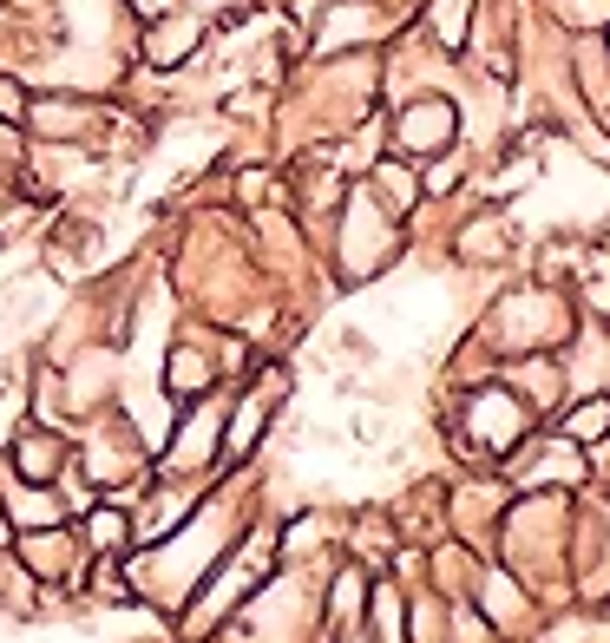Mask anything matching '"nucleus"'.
<instances>
[{
    "label": "nucleus",
    "mask_w": 610,
    "mask_h": 643,
    "mask_svg": "<svg viewBox=\"0 0 610 643\" xmlns=\"http://www.w3.org/2000/svg\"><path fill=\"white\" fill-rule=\"evenodd\" d=\"M473 427H480L486 447H513V440H519V407L499 401V394H486V401L473 407Z\"/></svg>",
    "instance_id": "obj_1"
},
{
    "label": "nucleus",
    "mask_w": 610,
    "mask_h": 643,
    "mask_svg": "<svg viewBox=\"0 0 610 643\" xmlns=\"http://www.w3.org/2000/svg\"><path fill=\"white\" fill-rule=\"evenodd\" d=\"M118 539H125V519L99 513V519H92V546H118Z\"/></svg>",
    "instance_id": "obj_2"
},
{
    "label": "nucleus",
    "mask_w": 610,
    "mask_h": 643,
    "mask_svg": "<svg viewBox=\"0 0 610 643\" xmlns=\"http://www.w3.org/2000/svg\"><path fill=\"white\" fill-rule=\"evenodd\" d=\"M0 546H7V519H0Z\"/></svg>",
    "instance_id": "obj_3"
}]
</instances>
